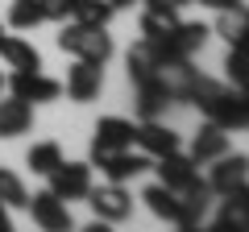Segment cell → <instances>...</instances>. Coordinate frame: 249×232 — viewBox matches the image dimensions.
<instances>
[{"label":"cell","instance_id":"603a6c76","mask_svg":"<svg viewBox=\"0 0 249 232\" xmlns=\"http://www.w3.org/2000/svg\"><path fill=\"white\" fill-rule=\"evenodd\" d=\"M25 199H29V191H25V182H21V174H13V170L0 166V203L4 207H25Z\"/></svg>","mask_w":249,"mask_h":232},{"label":"cell","instance_id":"30bf717a","mask_svg":"<svg viewBox=\"0 0 249 232\" xmlns=\"http://www.w3.org/2000/svg\"><path fill=\"white\" fill-rule=\"evenodd\" d=\"M25 207H29V215H34V224H37V228H46V232H67V228L75 224V220H71V207H67V199H58L50 187L37 191V195H29Z\"/></svg>","mask_w":249,"mask_h":232},{"label":"cell","instance_id":"4dcf8cb0","mask_svg":"<svg viewBox=\"0 0 249 232\" xmlns=\"http://www.w3.org/2000/svg\"><path fill=\"white\" fill-rule=\"evenodd\" d=\"M108 4H112V9H133L137 0H108Z\"/></svg>","mask_w":249,"mask_h":232},{"label":"cell","instance_id":"7a4b0ae2","mask_svg":"<svg viewBox=\"0 0 249 232\" xmlns=\"http://www.w3.org/2000/svg\"><path fill=\"white\" fill-rule=\"evenodd\" d=\"M58 50L71 54V58H83V63H100L104 66L112 58V33L108 25H83V21H62L58 33Z\"/></svg>","mask_w":249,"mask_h":232},{"label":"cell","instance_id":"5bb4252c","mask_svg":"<svg viewBox=\"0 0 249 232\" xmlns=\"http://www.w3.org/2000/svg\"><path fill=\"white\" fill-rule=\"evenodd\" d=\"M220 153H229V129L204 120V125H199V133L191 137V153H187V158L196 162V166H208V162H216Z\"/></svg>","mask_w":249,"mask_h":232},{"label":"cell","instance_id":"9a60e30c","mask_svg":"<svg viewBox=\"0 0 249 232\" xmlns=\"http://www.w3.org/2000/svg\"><path fill=\"white\" fill-rule=\"evenodd\" d=\"M145 170H150V158H145L142 149L133 153V145H129V149H116L112 158L100 162V174H104L108 182H129V179H137V174H145Z\"/></svg>","mask_w":249,"mask_h":232},{"label":"cell","instance_id":"52a82bcc","mask_svg":"<svg viewBox=\"0 0 249 232\" xmlns=\"http://www.w3.org/2000/svg\"><path fill=\"white\" fill-rule=\"evenodd\" d=\"M96 212V220H108V224H121L133 215V195L124 191V182H108V187H91L83 195Z\"/></svg>","mask_w":249,"mask_h":232},{"label":"cell","instance_id":"7402d4cb","mask_svg":"<svg viewBox=\"0 0 249 232\" xmlns=\"http://www.w3.org/2000/svg\"><path fill=\"white\" fill-rule=\"evenodd\" d=\"M224 199V212H220V228H245V207H249V191H232Z\"/></svg>","mask_w":249,"mask_h":232},{"label":"cell","instance_id":"8fae6325","mask_svg":"<svg viewBox=\"0 0 249 232\" xmlns=\"http://www.w3.org/2000/svg\"><path fill=\"white\" fill-rule=\"evenodd\" d=\"M67 96L75 99V104H91V99H100V91H104V66L100 63H83V58H75V66L67 71Z\"/></svg>","mask_w":249,"mask_h":232},{"label":"cell","instance_id":"d4e9b609","mask_svg":"<svg viewBox=\"0 0 249 232\" xmlns=\"http://www.w3.org/2000/svg\"><path fill=\"white\" fill-rule=\"evenodd\" d=\"M175 21H178L175 9H150V4H145V13H142V37H162Z\"/></svg>","mask_w":249,"mask_h":232},{"label":"cell","instance_id":"ac0fdd59","mask_svg":"<svg viewBox=\"0 0 249 232\" xmlns=\"http://www.w3.org/2000/svg\"><path fill=\"white\" fill-rule=\"evenodd\" d=\"M129 79L133 83H142V79H150V75H158L162 71V58H158V50H154V42H137V46H129Z\"/></svg>","mask_w":249,"mask_h":232},{"label":"cell","instance_id":"cb8c5ba5","mask_svg":"<svg viewBox=\"0 0 249 232\" xmlns=\"http://www.w3.org/2000/svg\"><path fill=\"white\" fill-rule=\"evenodd\" d=\"M112 13H116V9L108 4V0H79L71 21H83V25H108V21H112Z\"/></svg>","mask_w":249,"mask_h":232},{"label":"cell","instance_id":"2e32d148","mask_svg":"<svg viewBox=\"0 0 249 232\" xmlns=\"http://www.w3.org/2000/svg\"><path fill=\"white\" fill-rule=\"evenodd\" d=\"M34 129V104L25 99H0V141H9V137H21Z\"/></svg>","mask_w":249,"mask_h":232},{"label":"cell","instance_id":"ba28073f","mask_svg":"<svg viewBox=\"0 0 249 232\" xmlns=\"http://www.w3.org/2000/svg\"><path fill=\"white\" fill-rule=\"evenodd\" d=\"M46 179H50V191L58 199H67V203H71V199H83L91 191V162H67L62 158Z\"/></svg>","mask_w":249,"mask_h":232},{"label":"cell","instance_id":"f1b7e54d","mask_svg":"<svg viewBox=\"0 0 249 232\" xmlns=\"http://www.w3.org/2000/svg\"><path fill=\"white\" fill-rule=\"evenodd\" d=\"M145 4H150V9H187V4H191V0H145Z\"/></svg>","mask_w":249,"mask_h":232},{"label":"cell","instance_id":"4316f807","mask_svg":"<svg viewBox=\"0 0 249 232\" xmlns=\"http://www.w3.org/2000/svg\"><path fill=\"white\" fill-rule=\"evenodd\" d=\"M75 4L79 0H42V13H46V21H71L75 17Z\"/></svg>","mask_w":249,"mask_h":232},{"label":"cell","instance_id":"83f0119b","mask_svg":"<svg viewBox=\"0 0 249 232\" xmlns=\"http://www.w3.org/2000/svg\"><path fill=\"white\" fill-rule=\"evenodd\" d=\"M199 4H208V9H245V0H199Z\"/></svg>","mask_w":249,"mask_h":232},{"label":"cell","instance_id":"d6986e66","mask_svg":"<svg viewBox=\"0 0 249 232\" xmlns=\"http://www.w3.org/2000/svg\"><path fill=\"white\" fill-rule=\"evenodd\" d=\"M42 21H46L42 0H13V4H9V25H13V29H21V33L37 29Z\"/></svg>","mask_w":249,"mask_h":232},{"label":"cell","instance_id":"ffe728a7","mask_svg":"<svg viewBox=\"0 0 249 232\" xmlns=\"http://www.w3.org/2000/svg\"><path fill=\"white\" fill-rule=\"evenodd\" d=\"M245 29H249V17H245V9H220V17H216V33H220L229 46L245 42Z\"/></svg>","mask_w":249,"mask_h":232},{"label":"cell","instance_id":"8992f818","mask_svg":"<svg viewBox=\"0 0 249 232\" xmlns=\"http://www.w3.org/2000/svg\"><path fill=\"white\" fill-rule=\"evenodd\" d=\"M208 191L212 195H232V191H245V179H249V158L245 153H220L216 162H208Z\"/></svg>","mask_w":249,"mask_h":232},{"label":"cell","instance_id":"9c48e42d","mask_svg":"<svg viewBox=\"0 0 249 232\" xmlns=\"http://www.w3.org/2000/svg\"><path fill=\"white\" fill-rule=\"evenodd\" d=\"M4 87L17 99H25V104H50V99L62 96V83L50 79V75H42V71H13L4 79Z\"/></svg>","mask_w":249,"mask_h":232},{"label":"cell","instance_id":"f546056e","mask_svg":"<svg viewBox=\"0 0 249 232\" xmlns=\"http://www.w3.org/2000/svg\"><path fill=\"white\" fill-rule=\"evenodd\" d=\"M9 228H13V220H9V207L0 203V232H9Z\"/></svg>","mask_w":249,"mask_h":232},{"label":"cell","instance_id":"1f68e13d","mask_svg":"<svg viewBox=\"0 0 249 232\" xmlns=\"http://www.w3.org/2000/svg\"><path fill=\"white\" fill-rule=\"evenodd\" d=\"M0 91H4V75H0Z\"/></svg>","mask_w":249,"mask_h":232},{"label":"cell","instance_id":"4fadbf2b","mask_svg":"<svg viewBox=\"0 0 249 232\" xmlns=\"http://www.w3.org/2000/svg\"><path fill=\"white\" fill-rule=\"evenodd\" d=\"M133 87H137V116H142V120H158V116L175 104V96H170V87H166L162 75H150V79L133 83Z\"/></svg>","mask_w":249,"mask_h":232},{"label":"cell","instance_id":"6da1fadb","mask_svg":"<svg viewBox=\"0 0 249 232\" xmlns=\"http://www.w3.org/2000/svg\"><path fill=\"white\" fill-rule=\"evenodd\" d=\"M187 99L204 112V120L229 129V133L249 125V104H245V91H241V87H224V83L208 79V75H196V79H191V91H187Z\"/></svg>","mask_w":249,"mask_h":232},{"label":"cell","instance_id":"7c38bea8","mask_svg":"<svg viewBox=\"0 0 249 232\" xmlns=\"http://www.w3.org/2000/svg\"><path fill=\"white\" fill-rule=\"evenodd\" d=\"M133 145L154 162V158H162V153L178 149V133H175V129H166L162 120H142V125L133 129Z\"/></svg>","mask_w":249,"mask_h":232},{"label":"cell","instance_id":"e0dca14e","mask_svg":"<svg viewBox=\"0 0 249 232\" xmlns=\"http://www.w3.org/2000/svg\"><path fill=\"white\" fill-rule=\"evenodd\" d=\"M0 58H4V66H13V71H42V54L34 50V42L13 37V33L0 37Z\"/></svg>","mask_w":249,"mask_h":232},{"label":"cell","instance_id":"277c9868","mask_svg":"<svg viewBox=\"0 0 249 232\" xmlns=\"http://www.w3.org/2000/svg\"><path fill=\"white\" fill-rule=\"evenodd\" d=\"M142 199H145V207H150L158 220H166V224H175V228H196L204 215L196 212V207L187 203L178 191H170V187H162V182H154V187H145L142 191Z\"/></svg>","mask_w":249,"mask_h":232},{"label":"cell","instance_id":"5b68a950","mask_svg":"<svg viewBox=\"0 0 249 232\" xmlns=\"http://www.w3.org/2000/svg\"><path fill=\"white\" fill-rule=\"evenodd\" d=\"M133 120L124 116H104L96 125V137H91V166H100L104 158H112L116 149H129L133 145Z\"/></svg>","mask_w":249,"mask_h":232},{"label":"cell","instance_id":"44dd1931","mask_svg":"<svg viewBox=\"0 0 249 232\" xmlns=\"http://www.w3.org/2000/svg\"><path fill=\"white\" fill-rule=\"evenodd\" d=\"M25 162H29L34 174H50V170L62 162V149H58V141H37V145H29Z\"/></svg>","mask_w":249,"mask_h":232},{"label":"cell","instance_id":"3957f363","mask_svg":"<svg viewBox=\"0 0 249 232\" xmlns=\"http://www.w3.org/2000/svg\"><path fill=\"white\" fill-rule=\"evenodd\" d=\"M208 37H212V29H208L204 21H183L178 17L162 37H145V42H154V50H158L162 63H178V58H196Z\"/></svg>","mask_w":249,"mask_h":232},{"label":"cell","instance_id":"484cf974","mask_svg":"<svg viewBox=\"0 0 249 232\" xmlns=\"http://www.w3.org/2000/svg\"><path fill=\"white\" fill-rule=\"evenodd\" d=\"M224 66H229V83L245 91V42L229 46V58H224Z\"/></svg>","mask_w":249,"mask_h":232}]
</instances>
